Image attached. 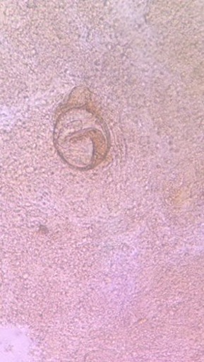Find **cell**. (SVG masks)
<instances>
[{"label": "cell", "mask_w": 204, "mask_h": 362, "mask_svg": "<svg viewBox=\"0 0 204 362\" xmlns=\"http://www.w3.org/2000/svg\"><path fill=\"white\" fill-rule=\"evenodd\" d=\"M53 139L58 155L73 168L91 170L107 158L109 132L89 88L80 86L72 90L57 112Z\"/></svg>", "instance_id": "cell-1"}]
</instances>
